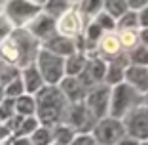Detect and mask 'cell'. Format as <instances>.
Instances as JSON below:
<instances>
[{
    "label": "cell",
    "instance_id": "29",
    "mask_svg": "<svg viewBox=\"0 0 148 145\" xmlns=\"http://www.w3.org/2000/svg\"><path fill=\"white\" fill-rule=\"evenodd\" d=\"M103 35V29H101L97 23H91V25L87 27V33H86V40L87 42H97Z\"/></svg>",
    "mask_w": 148,
    "mask_h": 145
},
{
    "label": "cell",
    "instance_id": "39",
    "mask_svg": "<svg viewBox=\"0 0 148 145\" xmlns=\"http://www.w3.org/2000/svg\"><path fill=\"white\" fill-rule=\"evenodd\" d=\"M6 99V92H4V86L0 84V105H2V101Z\"/></svg>",
    "mask_w": 148,
    "mask_h": 145
},
{
    "label": "cell",
    "instance_id": "37",
    "mask_svg": "<svg viewBox=\"0 0 148 145\" xmlns=\"http://www.w3.org/2000/svg\"><path fill=\"white\" fill-rule=\"evenodd\" d=\"M140 23H143L144 27H148V8L143 12V15H140Z\"/></svg>",
    "mask_w": 148,
    "mask_h": 145
},
{
    "label": "cell",
    "instance_id": "10",
    "mask_svg": "<svg viewBox=\"0 0 148 145\" xmlns=\"http://www.w3.org/2000/svg\"><path fill=\"white\" fill-rule=\"evenodd\" d=\"M125 130L137 139L148 137V109H133L127 114Z\"/></svg>",
    "mask_w": 148,
    "mask_h": 145
},
{
    "label": "cell",
    "instance_id": "44",
    "mask_svg": "<svg viewBox=\"0 0 148 145\" xmlns=\"http://www.w3.org/2000/svg\"><path fill=\"white\" fill-rule=\"evenodd\" d=\"M53 145H57V143H53Z\"/></svg>",
    "mask_w": 148,
    "mask_h": 145
},
{
    "label": "cell",
    "instance_id": "31",
    "mask_svg": "<svg viewBox=\"0 0 148 145\" xmlns=\"http://www.w3.org/2000/svg\"><path fill=\"white\" fill-rule=\"evenodd\" d=\"M137 25V15L135 13H125L122 19H120V27H122L123 31H129L131 27Z\"/></svg>",
    "mask_w": 148,
    "mask_h": 145
},
{
    "label": "cell",
    "instance_id": "25",
    "mask_svg": "<svg viewBox=\"0 0 148 145\" xmlns=\"http://www.w3.org/2000/svg\"><path fill=\"white\" fill-rule=\"evenodd\" d=\"M15 114H17V111H15V99H8L6 97L2 101V105H0V122L8 124Z\"/></svg>",
    "mask_w": 148,
    "mask_h": 145
},
{
    "label": "cell",
    "instance_id": "5",
    "mask_svg": "<svg viewBox=\"0 0 148 145\" xmlns=\"http://www.w3.org/2000/svg\"><path fill=\"white\" fill-rule=\"evenodd\" d=\"M123 134H125V126L112 117L99 120L93 128V137L97 139L99 145H118L122 141Z\"/></svg>",
    "mask_w": 148,
    "mask_h": 145
},
{
    "label": "cell",
    "instance_id": "42",
    "mask_svg": "<svg viewBox=\"0 0 148 145\" xmlns=\"http://www.w3.org/2000/svg\"><path fill=\"white\" fill-rule=\"evenodd\" d=\"M143 38H144V42L148 44V31H144V33H143Z\"/></svg>",
    "mask_w": 148,
    "mask_h": 145
},
{
    "label": "cell",
    "instance_id": "16",
    "mask_svg": "<svg viewBox=\"0 0 148 145\" xmlns=\"http://www.w3.org/2000/svg\"><path fill=\"white\" fill-rule=\"evenodd\" d=\"M125 78L129 80L131 88H137L139 92H146L148 90V71L143 69V67H139V65L129 67L125 71Z\"/></svg>",
    "mask_w": 148,
    "mask_h": 145
},
{
    "label": "cell",
    "instance_id": "26",
    "mask_svg": "<svg viewBox=\"0 0 148 145\" xmlns=\"http://www.w3.org/2000/svg\"><path fill=\"white\" fill-rule=\"evenodd\" d=\"M103 4H105V0H82L80 10H82V13H86V15H99Z\"/></svg>",
    "mask_w": 148,
    "mask_h": 145
},
{
    "label": "cell",
    "instance_id": "34",
    "mask_svg": "<svg viewBox=\"0 0 148 145\" xmlns=\"http://www.w3.org/2000/svg\"><path fill=\"white\" fill-rule=\"evenodd\" d=\"M122 42H123L125 46H131L133 42H135V35H133L131 31H123V35H122Z\"/></svg>",
    "mask_w": 148,
    "mask_h": 145
},
{
    "label": "cell",
    "instance_id": "36",
    "mask_svg": "<svg viewBox=\"0 0 148 145\" xmlns=\"http://www.w3.org/2000/svg\"><path fill=\"white\" fill-rule=\"evenodd\" d=\"M127 4H129L131 8H143V6L148 4V0H127Z\"/></svg>",
    "mask_w": 148,
    "mask_h": 145
},
{
    "label": "cell",
    "instance_id": "38",
    "mask_svg": "<svg viewBox=\"0 0 148 145\" xmlns=\"http://www.w3.org/2000/svg\"><path fill=\"white\" fill-rule=\"evenodd\" d=\"M118 145H139V143H137L135 139H122Z\"/></svg>",
    "mask_w": 148,
    "mask_h": 145
},
{
    "label": "cell",
    "instance_id": "20",
    "mask_svg": "<svg viewBox=\"0 0 148 145\" xmlns=\"http://www.w3.org/2000/svg\"><path fill=\"white\" fill-rule=\"evenodd\" d=\"M15 111H17V114H21V117H36V99L34 96H29V94H25V96H21L19 99H15Z\"/></svg>",
    "mask_w": 148,
    "mask_h": 145
},
{
    "label": "cell",
    "instance_id": "33",
    "mask_svg": "<svg viewBox=\"0 0 148 145\" xmlns=\"http://www.w3.org/2000/svg\"><path fill=\"white\" fill-rule=\"evenodd\" d=\"M133 61L139 63V65L148 63V48H139V50H135V53H133Z\"/></svg>",
    "mask_w": 148,
    "mask_h": 145
},
{
    "label": "cell",
    "instance_id": "35",
    "mask_svg": "<svg viewBox=\"0 0 148 145\" xmlns=\"http://www.w3.org/2000/svg\"><path fill=\"white\" fill-rule=\"evenodd\" d=\"M10 145H32L29 137H12L10 139Z\"/></svg>",
    "mask_w": 148,
    "mask_h": 145
},
{
    "label": "cell",
    "instance_id": "17",
    "mask_svg": "<svg viewBox=\"0 0 148 145\" xmlns=\"http://www.w3.org/2000/svg\"><path fill=\"white\" fill-rule=\"evenodd\" d=\"M87 61H89V59H86V56H84L82 52H76L74 56L66 57L65 59V73H66V76H80L84 71H86Z\"/></svg>",
    "mask_w": 148,
    "mask_h": 145
},
{
    "label": "cell",
    "instance_id": "4",
    "mask_svg": "<svg viewBox=\"0 0 148 145\" xmlns=\"http://www.w3.org/2000/svg\"><path fill=\"white\" fill-rule=\"evenodd\" d=\"M36 67H38L40 75L44 76L46 86H59L63 78L66 76L65 73V59L55 53H49L48 50H40L38 59H36Z\"/></svg>",
    "mask_w": 148,
    "mask_h": 145
},
{
    "label": "cell",
    "instance_id": "40",
    "mask_svg": "<svg viewBox=\"0 0 148 145\" xmlns=\"http://www.w3.org/2000/svg\"><path fill=\"white\" fill-rule=\"evenodd\" d=\"M31 2H34L36 6H40V8H44V6L48 4V0H31Z\"/></svg>",
    "mask_w": 148,
    "mask_h": 145
},
{
    "label": "cell",
    "instance_id": "27",
    "mask_svg": "<svg viewBox=\"0 0 148 145\" xmlns=\"http://www.w3.org/2000/svg\"><path fill=\"white\" fill-rule=\"evenodd\" d=\"M120 44H122V40H118L116 36H105L103 42H101V50H103L105 53L114 56V53L120 50Z\"/></svg>",
    "mask_w": 148,
    "mask_h": 145
},
{
    "label": "cell",
    "instance_id": "41",
    "mask_svg": "<svg viewBox=\"0 0 148 145\" xmlns=\"http://www.w3.org/2000/svg\"><path fill=\"white\" fill-rule=\"evenodd\" d=\"M4 69H6V63L0 59V76H2V73H4Z\"/></svg>",
    "mask_w": 148,
    "mask_h": 145
},
{
    "label": "cell",
    "instance_id": "28",
    "mask_svg": "<svg viewBox=\"0 0 148 145\" xmlns=\"http://www.w3.org/2000/svg\"><path fill=\"white\" fill-rule=\"evenodd\" d=\"M12 33H13V25L8 21V17H6L4 13H0V44H2Z\"/></svg>",
    "mask_w": 148,
    "mask_h": 145
},
{
    "label": "cell",
    "instance_id": "6",
    "mask_svg": "<svg viewBox=\"0 0 148 145\" xmlns=\"http://www.w3.org/2000/svg\"><path fill=\"white\" fill-rule=\"evenodd\" d=\"M135 101H137V92L129 84H118L112 90V97H110V114H112V119H120L123 114H129Z\"/></svg>",
    "mask_w": 148,
    "mask_h": 145
},
{
    "label": "cell",
    "instance_id": "22",
    "mask_svg": "<svg viewBox=\"0 0 148 145\" xmlns=\"http://www.w3.org/2000/svg\"><path fill=\"white\" fill-rule=\"evenodd\" d=\"M29 139L32 145H53V130L48 126H40Z\"/></svg>",
    "mask_w": 148,
    "mask_h": 145
},
{
    "label": "cell",
    "instance_id": "24",
    "mask_svg": "<svg viewBox=\"0 0 148 145\" xmlns=\"http://www.w3.org/2000/svg\"><path fill=\"white\" fill-rule=\"evenodd\" d=\"M122 76H125V71H123V59L120 61H112L106 69V82L110 84H118L122 80Z\"/></svg>",
    "mask_w": 148,
    "mask_h": 145
},
{
    "label": "cell",
    "instance_id": "7",
    "mask_svg": "<svg viewBox=\"0 0 148 145\" xmlns=\"http://www.w3.org/2000/svg\"><path fill=\"white\" fill-rule=\"evenodd\" d=\"M95 117L91 114V111L87 109L86 103H74V105L69 107V113H66V124L72 128L74 132H82L86 134L87 130L95 128Z\"/></svg>",
    "mask_w": 148,
    "mask_h": 145
},
{
    "label": "cell",
    "instance_id": "19",
    "mask_svg": "<svg viewBox=\"0 0 148 145\" xmlns=\"http://www.w3.org/2000/svg\"><path fill=\"white\" fill-rule=\"evenodd\" d=\"M44 13H48L49 17H53V19H59L65 15V13H69L70 12V4L66 2V0H48V4L44 6Z\"/></svg>",
    "mask_w": 148,
    "mask_h": 145
},
{
    "label": "cell",
    "instance_id": "3",
    "mask_svg": "<svg viewBox=\"0 0 148 145\" xmlns=\"http://www.w3.org/2000/svg\"><path fill=\"white\" fill-rule=\"evenodd\" d=\"M44 10L31 0H8L4 6V15L13 29H27Z\"/></svg>",
    "mask_w": 148,
    "mask_h": 145
},
{
    "label": "cell",
    "instance_id": "14",
    "mask_svg": "<svg viewBox=\"0 0 148 145\" xmlns=\"http://www.w3.org/2000/svg\"><path fill=\"white\" fill-rule=\"evenodd\" d=\"M21 78H23V84H25V94H29V96H36L40 90L46 88L44 76L40 75V71L36 65H31V67H27V69H23Z\"/></svg>",
    "mask_w": 148,
    "mask_h": 145
},
{
    "label": "cell",
    "instance_id": "9",
    "mask_svg": "<svg viewBox=\"0 0 148 145\" xmlns=\"http://www.w3.org/2000/svg\"><path fill=\"white\" fill-rule=\"evenodd\" d=\"M27 31L31 33L32 36H34L36 40H40V42H46L48 38H51V36H55L57 33V19L49 17L48 13H40L38 17L34 19V21L31 23V25L27 27Z\"/></svg>",
    "mask_w": 148,
    "mask_h": 145
},
{
    "label": "cell",
    "instance_id": "13",
    "mask_svg": "<svg viewBox=\"0 0 148 145\" xmlns=\"http://www.w3.org/2000/svg\"><path fill=\"white\" fill-rule=\"evenodd\" d=\"M106 69H108V67L105 65V61L99 59V57H95V59H89V61H87L86 71H84L78 78L82 80V84L87 90H91V86H95V84H99L103 78H106Z\"/></svg>",
    "mask_w": 148,
    "mask_h": 145
},
{
    "label": "cell",
    "instance_id": "30",
    "mask_svg": "<svg viewBox=\"0 0 148 145\" xmlns=\"http://www.w3.org/2000/svg\"><path fill=\"white\" fill-rule=\"evenodd\" d=\"M95 23L101 27V29H114V17L108 15V13H99Z\"/></svg>",
    "mask_w": 148,
    "mask_h": 145
},
{
    "label": "cell",
    "instance_id": "15",
    "mask_svg": "<svg viewBox=\"0 0 148 145\" xmlns=\"http://www.w3.org/2000/svg\"><path fill=\"white\" fill-rule=\"evenodd\" d=\"M57 31H59V35L69 36V38L80 35V31H82V19H80V13L74 12V10H70L69 13H65V15L57 21Z\"/></svg>",
    "mask_w": 148,
    "mask_h": 145
},
{
    "label": "cell",
    "instance_id": "21",
    "mask_svg": "<svg viewBox=\"0 0 148 145\" xmlns=\"http://www.w3.org/2000/svg\"><path fill=\"white\" fill-rule=\"evenodd\" d=\"M40 126H42V124H40V120L36 119V117H27V119H23L21 124L17 126L13 137H31Z\"/></svg>",
    "mask_w": 148,
    "mask_h": 145
},
{
    "label": "cell",
    "instance_id": "1",
    "mask_svg": "<svg viewBox=\"0 0 148 145\" xmlns=\"http://www.w3.org/2000/svg\"><path fill=\"white\" fill-rule=\"evenodd\" d=\"M40 50L42 42L36 40L27 29H13L12 35L0 44V59L6 65H13L23 71L31 65H36Z\"/></svg>",
    "mask_w": 148,
    "mask_h": 145
},
{
    "label": "cell",
    "instance_id": "23",
    "mask_svg": "<svg viewBox=\"0 0 148 145\" xmlns=\"http://www.w3.org/2000/svg\"><path fill=\"white\" fill-rule=\"evenodd\" d=\"M105 8H106L108 15L122 19L127 10V0H105Z\"/></svg>",
    "mask_w": 148,
    "mask_h": 145
},
{
    "label": "cell",
    "instance_id": "18",
    "mask_svg": "<svg viewBox=\"0 0 148 145\" xmlns=\"http://www.w3.org/2000/svg\"><path fill=\"white\" fill-rule=\"evenodd\" d=\"M51 130H53V143H57V145H70L76 139V132L66 122L57 124Z\"/></svg>",
    "mask_w": 148,
    "mask_h": 145
},
{
    "label": "cell",
    "instance_id": "43",
    "mask_svg": "<svg viewBox=\"0 0 148 145\" xmlns=\"http://www.w3.org/2000/svg\"><path fill=\"white\" fill-rule=\"evenodd\" d=\"M66 2H69V4H74V2H80V4H82V0H66Z\"/></svg>",
    "mask_w": 148,
    "mask_h": 145
},
{
    "label": "cell",
    "instance_id": "32",
    "mask_svg": "<svg viewBox=\"0 0 148 145\" xmlns=\"http://www.w3.org/2000/svg\"><path fill=\"white\" fill-rule=\"evenodd\" d=\"M70 145H99V143H97V139L93 136H89V134H80V136H76V139Z\"/></svg>",
    "mask_w": 148,
    "mask_h": 145
},
{
    "label": "cell",
    "instance_id": "11",
    "mask_svg": "<svg viewBox=\"0 0 148 145\" xmlns=\"http://www.w3.org/2000/svg\"><path fill=\"white\" fill-rule=\"evenodd\" d=\"M42 50H48L49 53H55V56L63 57V59H66V57L74 56V53L78 52L76 50V44L72 42V38H69V36H63L57 33L55 36H51V38H48L46 42H42Z\"/></svg>",
    "mask_w": 148,
    "mask_h": 145
},
{
    "label": "cell",
    "instance_id": "8",
    "mask_svg": "<svg viewBox=\"0 0 148 145\" xmlns=\"http://www.w3.org/2000/svg\"><path fill=\"white\" fill-rule=\"evenodd\" d=\"M110 97H112V94H110L108 88H93L87 94L84 103H86L87 109L91 111V114L97 119V122L105 119L106 111L110 109Z\"/></svg>",
    "mask_w": 148,
    "mask_h": 145
},
{
    "label": "cell",
    "instance_id": "12",
    "mask_svg": "<svg viewBox=\"0 0 148 145\" xmlns=\"http://www.w3.org/2000/svg\"><path fill=\"white\" fill-rule=\"evenodd\" d=\"M59 88L63 90L66 99L70 101V105H74V103H84L87 94H89V90L82 84V80H80L78 76H65L63 82L59 84Z\"/></svg>",
    "mask_w": 148,
    "mask_h": 145
},
{
    "label": "cell",
    "instance_id": "45",
    "mask_svg": "<svg viewBox=\"0 0 148 145\" xmlns=\"http://www.w3.org/2000/svg\"><path fill=\"white\" fill-rule=\"evenodd\" d=\"M0 124H2V122H0Z\"/></svg>",
    "mask_w": 148,
    "mask_h": 145
},
{
    "label": "cell",
    "instance_id": "2",
    "mask_svg": "<svg viewBox=\"0 0 148 145\" xmlns=\"http://www.w3.org/2000/svg\"><path fill=\"white\" fill-rule=\"evenodd\" d=\"M36 99V119L42 126L53 128L66 119L70 101L59 86H46L34 96Z\"/></svg>",
    "mask_w": 148,
    "mask_h": 145
}]
</instances>
